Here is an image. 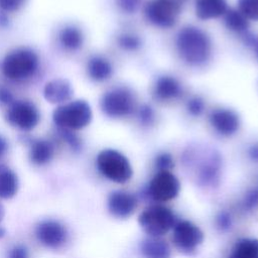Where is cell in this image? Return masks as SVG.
Instances as JSON below:
<instances>
[{"label":"cell","instance_id":"f546056e","mask_svg":"<svg viewBox=\"0 0 258 258\" xmlns=\"http://www.w3.org/2000/svg\"><path fill=\"white\" fill-rule=\"evenodd\" d=\"M139 119L142 124L144 125H150L153 122L154 115L151 107L147 105H143L139 109Z\"/></svg>","mask_w":258,"mask_h":258},{"label":"cell","instance_id":"83f0119b","mask_svg":"<svg viewBox=\"0 0 258 258\" xmlns=\"http://www.w3.org/2000/svg\"><path fill=\"white\" fill-rule=\"evenodd\" d=\"M142 0H116L117 5L119 8L127 13H132L135 12Z\"/></svg>","mask_w":258,"mask_h":258},{"label":"cell","instance_id":"ba28073f","mask_svg":"<svg viewBox=\"0 0 258 258\" xmlns=\"http://www.w3.org/2000/svg\"><path fill=\"white\" fill-rule=\"evenodd\" d=\"M179 10L180 5L170 0H151L146 4L144 12L149 22L166 28L175 23Z\"/></svg>","mask_w":258,"mask_h":258},{"label":"cell","instance_id":"7a4b0ae2","mask_svg":"<svg viewBox=\"0 0 258 258\" xmlns=\"http://www.w3.org/2000/svg\"><path fill=\"white\" fill-rule=\"evenodd\" d=\"M38 69V56L29 48H17L9 52L2 62L3 75L12 81L32 77Z\"/></svg>","mask_w":258,"mask_h":258},{"label":"cell","instance_id":"5bb4252c","mask_svg":"<svg viewBox=\"0 0 258 258\" xmlns=\"http://www.w3.org/2000/svg\"><path fill=\"white\" fill-rule=\"evenodd\" d=\"M210 121L212 126L223 135H232L240 125L238 115L229 109H217L212 112Z\"/></svg>","mask_w":258,"mask_h":258},{"label":"cell","instance_id":"f1b7e54d","mask_svg":"<svg viewBox=\"0 0 258 258\" xmlns=\"http://www.w3.org/2000/svg\"><path fill=\"white\" fill-rule=\"evenodd\" d=\"M187 110L194 116L200 115L203 112V110H204V102H203V100L201 98H199V97L191 98L187 102Z\"/></svg>","mask_w":258,"mask_h":258},{"label":"cell","instance_id":"8fae6325","mask_svg":"<svg viewBox=\"0 0 258 258\" xmlns=\"http://www.w3.org/2000/svg\"><path fill=\"white\" fill-rule=\"evenodd\" d=\"M179 191L177 178L168 170H160L151 180L149 194L155 201L166 202L172 200Z\"/></svg>","mask_w":258,"mask_h":258},{"label":"cell","instance_id":"74e56055","mask_svg":"<svg viewBox=\"0 0 258 258\" xmlns=\"http://www.w3.org/2000/svg\"><path fill=\"white\" fill-rule=\"evenodd\" d=\"M5 234H6L5 229L2 228V227H0V238H3V237L5 236Z\"/></svg>","mask_w":258,"mask_h":258},{"label":"cell","instance_id":"4316f807","mask_svg":"<svg viewBox=\"0 0 258 258\" xmlns=\"http://www.w3.org/2000/svg\"><path fill=\"white\" fill-rule=\"evenodd\" d=\"M27 0H0V7L7 12H14L20 9Z\"/></svg>","mask_w":258,"mask_h":258},{"label":"cell","instance_id":"d6986e66","mask_svg":"<svg viewBox=\"0 0 258 258\" xmlns=\"http://www.w3.org/2000/svg\"><path fill=\"white\" fill-rule=\"evenodd\" d=\"M58 40L62 47L68 50H77L82 47L84 35L82 30L74 25H67L59 31Z\"/></svg>","mask_w":258,"mask_h":258},{"label":"cell","instance_id":"9a60e30c","mask_svg":"<svg viewBox=\"0 0 258 258\" xmlns=\"http://www.w3.org/2000/svg\"><path fill=\"white\" fill-rule=\"evenodd\" d=\"M53 144L45 139H36L31 142L29 149V159L35 165H44L53 156Z\"/></svg>","mask_w":258,"mask_h":258},{"label":"cell","instance_id":"ffe728a7","mask_svg":"<svg viewBox=\"0 0 258 258\" xmlns=\"http://www.w3.org/2000/svg\"><path fill=\"white\" fill-rule=\"evenodd\" d=\"M87 71L92 80L100 82L109 79L112 75L113 69L106 58L96 55L89 59Z\"/></svg>","mask_w":258,"mask_h":258},{"label":"cell","instance_id":"2e32d148","mask_svg":"<svg viewBox=\"0 0 258 258\" xmlns=\"http://www.w3.org/2000/svg\"><path fill=\"white\" fill-rule=\"evenodd\" d=\"M226 11V0H196V13L201 19L216 18Z\"/></svg>","mask_w":258,"mask_h":258},{"label":"cell","instance_id":"603a6c76","mask_svg":"<svg viewBox=\"0 0 258 258\" xmlns=\"http://www.w3.org/2000/svg\"><path fill=\"white\" fill-rule=\"evenodd\" d=\"M225 23L229 29L238 32L244 31L248 27L247 18L239 10L235 9L227 11L225 16Z\"/></svg>","mask_w":258,"mask_h":258},{"label":"cell","instance_id":"8992f818","mask_svg":"<svg viewBox=\"0 0 258 258\" xmlns=\"http://www.w3.org/2000/svg\"><path fill=\"white\" fill-rule=\"evenodd\" d=\"M100 106L102 111L109 117H125L134 108V98L128 89L119 87L105 93L101 99Z\"/></svg>","mask_w":258,"mask_h":258},{"label":"cell","instance_id":"44dd1931","mask_svg":"<svg viewBox=\"0 0 258 258\" xmlns=\"http://www.w3.org/2000/svg\"><path fill=\"white\" fill-rule=\"evenodd\" d=\"M141 252L145 258H169L170 249L167 243L156 237L142 242Z\"/></svg>","mask_w":258,"mask_h":258},{"label":"cell","instance_id":"d4e9b609","mask_svg":"<svg viewBox=\"0 0 258 258\" xmlns=\"http://www.w3.org/2000/svg\"><path fill=\"white\" fill-rule=\"evenodd\" d=\"M58 132L60 137L71 146L73 150L79 151L82 148V142L80 138L74 132H72V130L66 129V128H59Z\"/></svg>","mask_w":258,"mask_h":258},{"label":"cell","instance_id":"d6a6232c","mask_svg":"<svg viewBox=\"0 0 258 258\" xmlns=\"http://www.w3.org/2000/svg\"><path fill=\"white\" fill-rule=\"evenodd\" d=\"M218 226L223 229L226 230L231 226V219L230 216L226 213H222L220 214V216L218 217Z\"/></svg>","mask_w":258,"mask_h":258},{"label":"cell","instance_id":"f35d334b","mask_svg":"<svg viewBox=\"0 0 258 258\" xmlns=\"http://www.w3.org/2000/svg\"><path fill=\"white\" fill-rule=\"evenodd\" d=\"M170 1H172V2H174V3H176V4H178V5H181V3L184 2L185 0H170Z\"/></svg>","mask_w":258,"mask_h":258},{"label":"cell","instance_id":"484cf974","mask_svg":"<svg viewBox=\"0 0 258 258\" xmlns=\"http://www.w3.org/2000/svg\"><path fill=\"white\" fill-rule=\"evenodd\" d=\"M119 45L127 50H135L140 46V39L133 34H123L118 39Z\"/></svg>","mask_w":258,"mask_h":258},{"label":"cell","instance_id":"836d02e7","mask_svg":"<svg viewBox=\"0 0 258 258\" xmlns=\"http://www.w3.org/2000/svg\"><path fill=\"white\" fill-rule=\"evenodd\" d=\"M0 102L2 104H9V105H11L14 102L13 96L9 90H7L5 88L0 89Z\"/></svg>","mask_w":258,"mask_h":258},{"label":"cell","instance_id":"cb8c5ba5","mask_svg":"<svg viewBox=\"0 0 258 258\" xmlns=\"http://www.w3.org/2000/svg\"><path fill=\"white\" fill-rule=\"evenodd\" d=\"M239 11L251 20H258V0H238Z\"/></svg>","mask_w":258,"mask_h":258},{"label":"cell","instance_id":"5b68a950","mask_svg":"<svg viewBox=\"0 0 258 258\" xmlns=\"http://www.w3.org/2000/svg\"><path fill=\"white\" fill-rule=\"evenodd\" d=\"M139 225L151 237H159L167 233L175 223L173 213L162 206H152L139 216Z\"/></svg>","mask_w":258,"mask_h":258},{"label":"cell","instance_id":"8d00e7d4","mask_svg":"<svg viewBox=\"0 0 258 258\" xmlns=\"http://www.w3.org/2000/svg\"><path fill=\"white\" fill-rule=\"evenodd\" d=\"M4 215H5V209H4L3 205H2V203L0 202V223L2 222V220L4 218Z\"/></svg>","mask_w":258,"mask_h":258},{"label":"cell","instance_id":"3957f363","mask_svg":"<svg viewBox=\"0 0 258 258\" xmlns=\"http://www.w3.org/2000/svg\"><path fill=\"white\" fill-rule=\"evenodd\" d=\"M52 120L58 128L80 130L88 126L92 120L90 105L84 100H76L55 108Z\"/></svg>","mask_w":258,"mask_h":258},{"label":"cell","instance_id":"e575fe53","mask_svg":"<svg viewBox=\"0 0 258 258\" xmlns=\"http://www.w3.org/2000/svg\"><path fill=\"white\" fill-rule=\"evenodd\" d=\"M256 204H258V189L251 192L248 197L247 200L245 201V206L247 208H252L253 206H255Z\"/></svg>","mask_w":258,"mask_h":258},{"label":"cell","instance_id":"4dcf8cb0","mask_svg":"<svg viewBox=\"0 0 258 258\" xmlns=\"http://www.w3.org/2000/svg\"><path fill=\"white\" fill-rule=\"evenodd\" d=\"M173 165V161L172 158L169 154L167 153H162L160 155L157 156L156 158V166L160 169V170H168L169 168H171Z\"/></svg>","mask_w":258,"mask_h":258},{"label":"cell","instance_id":"4fadbf2b","mask_svg":"<svg viewBox=\"0 0 258 258\" xmlns=\"http://www.w3.org/2000/svg\"><path fill=\"white\" fill-rule=\"evenodd\" d=\"M136 206V198L125 191H114L108 199L109 212L117 218H126L130 216Z\"/></svg>","mask_w":258,"mask_h":258},{"label":"cell","instance_id":"30bf717a","mask_svg":"<svg viewBox=\"0 0 258 258\" xmlns=\"http://www.w3.org/2000/svg\"><path fill=\"white\" fill-rule=\"evenodd\" d=\"M203 238L200 228L188 221L179 222L174 226L172 240L174 245L182 252H192L203 242Z\"/></svg>","mask_w":258,"mask_h":258},{"label":"cell","instance_id":"ac0fdd59","mask_svg":"<svg viewBox=\"0 0 258 258\" xmlns=\"http://www.w3.org/2000/svg\"><path fill=\"white\" fill-rule=\"evenodd\" d=\"M181 90L178 82L171 77H161L154 87V94L159 100H171L179 96Z\"/></svg>","mask_w":258,"mask_h":258},{"label":"cell","instance_id":"277c9868","mask_svg":"<svg viewBox=\"0 0 258 258\" xmlns=\"http://www.w3.org/2000/svg\"><path fill=\"white\" fill-rule=\"evenodd\" d=\"M97 166L105 177L115 182H126L132 175V168L128 159L114 149L101 151L97 156Z\"/></svg>","mask_w":258,"mask_h":258},{"label":"cell","instance_id":"e0dca14e","mask_svg":"<svg viewBox=\"0 0 258 258\" xmlns=\"http://www.w3.org/2000/svg\"><path fill=\"white\" fill-rule=\"evenodd\" d=\"M18 190L16 173L7 165L0 164V199H11Z\"/></svg>","mask_w":258,"mask_h":258},{"label":"cell","instance_id":"7c38bea8","mask_svg":"<svg viewBox=\"0 0 258 258\" xmlns=\"http://www.w3.org/2000/svg\"><path fill=\"white\" fill-rule=\"evenodd\" d=\"M74 95L71 83L64 79H54L47 82L43 88L45 100L52 104H63L69 102Z\"/></svg>","mask_w":258,"mask_h":258},{"label":"cell","instance_id":"9c48e42d","mask_svg":"<svg viewBox=\"0 0 258 258\" xmlns=\"http://www.w3.org/2000/svg\"><path fill=\"white\" fill-rule=\"evenodd\" d=\"M35 236L45 247L57 249L67 242L68 231L62 224L55 220H44L37 224Z\"/></svg>","mask_w":258,"mask_h":258},{"label":"cell","instance_id":"d590c367","mask_svg":"<svg viewBox=\"0 0 258 258\" xmlns=\"http://www.w3.org/2000/svg\"><path fill=\"white\" fill-rule=\"evenodd\" d=\"M7 149H8V144L6 139L0 135V159L6 154Z\"/></svg>","mask_w":258,"mask_h":258},{"label":"cell","instance_id":"ab89813d","mask_svg":"<svg viewBox=\"0 0 258 258\" xmlns=\"http://www.w3.org/2000/svg\"><path fill=\"white\" fill-rule=\"evenodd\" d=\"M257 54H258V46H257Z\"/></svg>","mask_w":258,"mask_h":258},{"label":"cell","instance_id":"1f68e13d","mask_svg":"<svg viewBox=\"0 0 258 258\" xmlns=\"http://www.w3.org/2000/svg\"><path fill=\"white\" fill-rule=\"evenodd\" d=\"M8 258H29V255L27 249L24 246L17 245L10 250Z\"/></svg>","mask_w":258,"mask_h":258},{"label":"cell","instance_id":"7402d4cb","mask_svg":"<svg viewBox=\"0 0 258 258\" xmlns=\"http://www.w3.org/2000/svg\"><path fill=\"white\" fill-rule=\"evenodd\" d=\"M229 258H258V240L243 239L239 241Z\"/></svg>","mask_w":258,"mask_h":258},{"label":"cell","instance_id":"52a82bcc","mask_svg":"<svg viewBox=\"0 0 258 258\" xmlns=\"http://www.w3.org/2000/svg\"><path fill=\"white\" fill-rule=\"evenodd\" d=\"M5 118L11 126L22 131H30L38 124L40 115L33 103L29 101H15L7 110Z\"/></svg>","mask_w":258,"mask_h":258},{"label":"cell","instance_id":"6da1fadb","mask_svg":"<svg viewBox=\"0 0 258 258\" xmlns=\"http://www.w3.org/2000/svg\"><path fill=\"white\" fill-rule=\"evenodd\" d=\"M176 46L181 58L191 66H202L211 56L209 36L195 26H185L178 32Z\"/></svg>","mask_w":258,"mask_h":258}]
</instances>
